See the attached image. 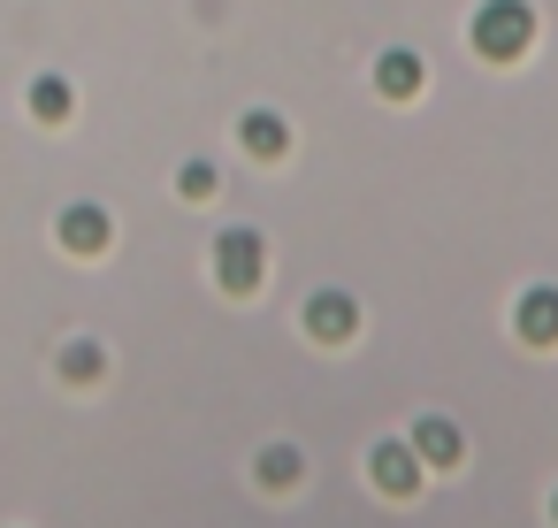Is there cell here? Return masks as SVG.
<instances>
[{
	"mask_svg": "<svg viewBox=\"0 0 558 528\" xmlns=\"http://www.w3.org/2000/svg\"><path fill=\"white\" fill-rule=\"evenodd\" d=\"M535 39V9L527 0H482L474 9V55L482 62H520Z\"/></svg>",
	"mask_w": 558,
	"mask_h": 528,
	"instance_id": "6da1fadb",
	"label": "cell"
},
{
	"mask_svg": "<svg viewBox=\"0 0 558 528\" xmlns=\"http://www.w3.org/2000/svg\"><path fill=\"white\" fill-rule=\"evenodd\" d=\"M215 276H222L230 299L260 291V276H268V245H260V230H222V238H215Z\"/></svg>",
	"mask_w": 558,
	"mask_h": 528,
	"instance_id": "7a4b0ae2",
	"label": "cell"
},
{
	"mask_svg": "<svg viewBox=\"0 0 558 528\" xmlns=\"http://www.w3.org/2000/svg\"><path fill=\"white\" fill-rule=\"evenodd\" d=\"M367 475H375V490H383V497H413V490H421V452L390 436V444H375V452H367Z\"/></svg>",
	"mask_w": 558,
	"mask_h": 528,
	"instance_id": "3957f363",
	"label": "cell"
},
{
	"mask_svg": "<svg viewBox=\"0 0 558 528\" xmlns=\"http://www.w3.org/2000/svg\"><path fill=\"white\" fill-rule=\"evenodd\" d=\"M413 452H421V467H459V421H444V413H421L413 421Z\"/></svg>",
	"mask_w": 558,
	"mask_h": 528,
	"instance_id": "277c9868",
	"label": "cell"
},
{
	"mask_svg": "<svg viewBox=\"0 0 558 528\" xmlns=\"http://www.w3.org/2000/svg\"><path fill=\"white\" fill-rule=\"evenodd\" d=\"M54 230H62V245H70V253H85V261H93V253H108V215H100V207H85V200H77V207H62V223H54Z\"/></svg>",
	"mask_w": 558,
	"mask_h": 528,
	"instance_id": "5b68a950",
	"label": "cell"
},
{
	"mask_svg": "<svg viewBox=\"0 0 558 528\" xmlns=\"http://www.w3.org/2000/svg\"><path fill=\"white\" fill-rule=\"evenodd\" d=\"M352 329H360V314H352L344 291H314V299H306V337H329V345H337V337H352Z\"/></svg>",
	"mask_w": 558,
	"mask_h": 528,
	"instance_id": "8992f818",
	"label": "cell"
},
{
	"mask_svg": "<svg viewBox=\"0 0 558 528\" xmlns=\"http://www.w3.org/2000/svg\"><path fill=\"white\" fill-rule=\"evenodd\" d=\"M512 322H520L527 345H558V291H550V284L520 291V314H512Z\"/></svg>",
	"mask_w": 558,
	"mask_h": 528,
	"instance_id": "52a82bcc",
	"label": "cell"
},
{
	"mask_svg": "<svg viewBox=\"0 0 558 528\" xmlns=\"http://www.w3.org/2000/svg\"><path fill=\"white\" fill-rule=\"evenodd\" d=\"M238 146H245L253 161H276V154L291 146V131H283V116H268V108H253V116L238 123Z\"/></svg>",
	"mask_w": 558,
	"mask_h": 528,
	"instance_id": "ba28073f",
	"label": "cell"
},
{
	"mask_svg": "<svg viewBox=\"0 0 558 528\" xmlns=\"http://www.w3.org/2000/svg\"><path fill=\"white\" fill-rule=\"evenodd\" d=\"M375 85H383L390 100H413V93H421V55H405V47H390V55L375 62Z\"/></svg>",
	"mask_w": 558,
	"mask_h": 528,
	"instance_id": "9c48e42d",
	"label": "cell"
},
{
	"mask_svg": "<svg viewBox=\"0 0 558 528\" xmlns=\"http://www.w3.org/2000/svg\"><path fill=\"white\" fill-rule=\"evenodd\" d=\"M253 475H260V482H268V490H291V482H299V444H268V452H260V467H253Z\"/></svg>",
	"mask_w": 558,
	"mask_h": 528,
	"instance_id": "30bf717a",
	"label": "cell"
},
{
	"mask_svg": "<svg viewBox=\"0 0 558 528\" xmlns=\"http://www.w3.org/2000/svg\"><path fill=\"white\" fill-rule=\"evenodd\" d=\"M32 108H39L47 123H62V116H70V85H62V77H39V85H32Z\"/></svg>",
	"mask_w": 558,
	"mask_h": 528,
	"instance_id": "8fae6325",
	"label": "cell"
},
{
	"mask_svg": "<svg viewBox=\"0 0 558 528\" xmlns=\"http://www.w3.org/2000/svg\"><path fill=\"white\" fill-rule=\"evenodd\" d=\"M177 192H184V200H215V169H207V161H184V169H177Z\"/></svg>",
	"mask_w": 558,
	"mask_h": 528,
	"instance_id": "7c38bea8",
	"label": "cell"
},
{
	"mask_svg": "<svg viewBox=\"0 0 558 528\" xmlns=\"http://www.w3.org/2000/svg\"><path fill=\"white\" fill-rule=\"evenodd\" d=\"M62 375H70V383H93V375H100V345H70V352H62Z\"/></svg>",
	"mask_w": 558,
	"mask_h": 528,
	"instance_id": "4fadbf2b",
	"label": "cell"
},
{
	"mask_svg": "<svg viewBox=\"0 0 558 528\" xmlns=\"http://www.w3.org/2000/svg\"><path fill=\"white\" fill-rule=\"evenodd\" d=\"M550 513H558V497H550Z\"/></svg>",
	"mask_w": 558,
	"mask_h": 528,
	"instance_id": "5bb4252c",
	"label": "cell"
}]
</instances>
